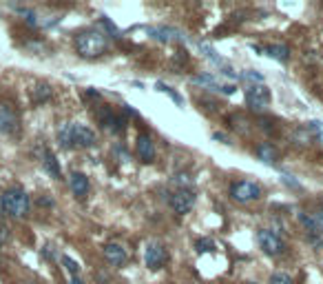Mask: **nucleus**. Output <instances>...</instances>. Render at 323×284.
Here are the masks:
<instances>
[{"label":"nucleus","instance_id":"1","mask_svg":"<svg viewBox=\"0 0 323 284\" xmlns=\"http://www.w3.org/2000/svg\"><path fill=\"white\" fill-rule=\"evenodd\" d=\"M76 49L82 58H100L109 49V40L100 29H84L76 36Z\"/></svg>","mask_w":323,"mask_h":284},{"label":"nucleus","instance_id":"2","mask_svg":"<svg viewBox=\"0 0 323 284\" xmlns=\"http://www.w3.org/2000/svg\"><path fill=\"white\" fill-rule=\"evenodd\" d=\"M0 207H3V213H7L11 217H27L29 207H31V200H29L27 191L20 189V186H11L0 196Z\"/></svg>","mask_w":323,"mask_h":284},{"label":"nucleus","instance_id":"3","mask_svg":"<svg viewBox=\"0 0 323 284\" xmlns=\"http://www.w3.org/2000/svg\"><path fill=\"white\" fill-rule=\"evenodd\" d=\"M257 242H259L261 251H264L266 256L277 258V256H283V253H285L283 238L277 231H272V229H259V231H257Z\"/></svg>","mask_w":323,"mask_h":284},{"label":"nucleus","instance_id":"4","mask_svg":"<svg viewBox=\"0 0 323 284\" xmlns=\"http://www.w3.org/2000/svg\"><path fill=\"white\" fill-rule=\"evenodd\" d=\"M230 198L235 202H253V200H259L261 198V186L253 180H239V182H233L230 184Z\"/></svg>","mask_w":323,"mask_h":284},{"label":"nucleus","instance_id":"5","mask_svg":"<svg viewBox=\"0 0 323 284\" xmlns=\"http://www.w3.org/2000/svg\"><path fill=\"white\" fill-rule=\"evenodd\" d=\"M270 100H272V93L266 84H250L246 89V105L253 109V111H266L270 107Z\"/></svg>","mask_w":323,"mask_h":284},{"label":"nucleus","instance_id":"6","mask_svg":"<svg viewBox=\"0 0 323 284\" xmlns=\"http://www.w3.org/2000/svg\"><path fill=\"white\" fill-rule=\"evenodd\" d=\"M95 118H97V122H100L102 129L111 131V134H122V131L126 129V120L122 116H118V113H113V109L109 105H102L100 109H97Z\"/></svg>","mask_w":323,"mask_h":284},{"label":"nucleus","instance_id":"7","mask_svg":"<svg viewBox=\"0 0 323 284\" xmlns=\"http://www.w3.org/2000/svg\"><path fill=\"white\" fill-rule=\"evenodd\" d=\"M144 262L151 271H160L168 262V251L160 242H149L144 251Z\"/></svg>","mask_w":323,"mask_h":284},{"label":"nucleus","instance_id":"8","mask_svg":"<svg viewBox=\"0 0 323 284\" xmlns=\"http://www.w3.org/2000/svg\"><path fill=\"white\" fill-rule=\"evenodd\" d=\"M195 202H197V196H195V191H191V189H180L177 193L170 196V209L177 215H186L188 211H193Z\"/></svg>","mask_w":323,"mask_h":284},{"label":"nucleus","instance_id":"9","mask_svg":"<svg viewBox=\"0 0 323 284\" xmlns=\"http://www.w3.org/2000/svg\"><path fill=\"white\" fill-rule=\"evenodd\" d=\"M71 134H73V147H80V149H89L97 142L95 131L89 129L87 124H78L71 122Z\"/></svg>","mask_w":323,"mask_h":284},{"label":"nucleus","instance_id":"10","mask_svg":"<svg viewBox=\"0 0 323 284\" xmlns=\"http://www.w3.org/2000/svg\"><path fill=\"white\" fill-rule=\"evenodd\" d=\"M16 129H18L16 109L7 105V102H0V134H14Z\"/></svg>","mask_w":323,"mask_h":284},{"label":"nucleus","instance_id":"11","mask_svg":"<svg viewBox=\"0 0 323 284\" xmlns=\"http://www.w3.org/2000/svg\"><path fill=\"white\" fill-rule=\"evenodd\" d=\"M135 151H137L139 162H144V165H149V162L155 160V144H153V140H151V136L139 134L137 142H135Z\"/></svg>","mask_w":323,"mask_h":284},{"label":"nucleus","instance_id":"12","mask_svg":"<svg viewBox=\"0 0 323 284\" xmlns=\"http://www.w3.org/2000/svg\"><path fill=\"white\" fill-rule=\"evenodd\" d=\"M102 253H104V260L111 267H122V264L126 262V251L115 242H109L104 249H102Z\"/></svg>","mask_w":323,"mask_h":284},{"label":"nucleus","instance_id":"13","mask_svg":"<svg viewBox=\"0 0 323 284\" xmlns=\"http://www.w3.org/2000/svg\"><path fill=\"white\" fill-rule=\"evenodd\" d=\"M69 186H71L76 198H84L89 193V178L84 176V173L76 171V173H71V178H69Z\"/></svg>","mask_w":323,"mask_h":284},{"label":"nucleus","instance_id":"14","mask_svg":"<svg viewBox=\"0 0 323 284\" xmlns=\"http://www.w3.org/2000/svg\"><path fill=\"white\" fill-rule=\"evenodd\" d=\"M42 167H45V171L49 173L51 178H56V180H60L62 178V171H60V162H58V158L51 153V151H45L42 153Z\"/></svg>","mask_w":323,"mask_h":284},{"label":"nucleus","instance_id":"15","mask_svg":"<svg viewBox=\"0 0 323 284\" xmlns=\"http://www.w3.org/2000/svg\"><path fill=\"white\" fill-rule=\"evenodd\" d=\"M255 153H257V158H259L261 162H266V165H275V162H277V149L272 147V142H261V144H257Z\"/></svg>","mask_w":323,"mask_h":284},{"label":"nucleus","instance_id":"16","mask_svg":"<svg viewBox=\"0 0 323 284\" xmlns=\"http://www.w3.org/2000/svg\"><path fill=\"white\" fill-rule=\"evenodd\" d=\"M266 56H270L272 60H277V62H288L290 60V49L285 45H268L264 49Z\"/></svg>","mask_w":323,"mask_h":284},{"label":"nucleus","instance_id":"17","mask_svg":"<svg viewBox=\"0 0 323 284\" xmlns=\"http://www.w3.org/2000/svg\"><path fill=\"white\" fill-rule=\"evenodd\" d=\"M58 142L62 149H73V134H71V122L60 124L58 129Z\"/></svg>","mask_w":323,"mask_h":284},{"label":"nucleus","instance_id":"18","mask_svg":"<svg viewBox=\"0 0 323 284\" xmlns=\"http://www.w3.org/2000/svg\"><path fill=\"white\" fill-rule=\"evenodd\" d=\"M51 84H47V82H38L35 87L31 89V98L33 102H47L49 98H51Z\"/></svg>","mask_w":323,"mask_h":284},{"label":"nucleus","instance_id":"19","mask_svg":"<svg viewBox=\"0 0 323 284\" xmlns=\"http://www.w3.org/2000/svg\"><path fill=\"white\" fill-rule=\"evenodd\" d=\"M297 217H299V222L308 229L310 233H319V225H316L314 215H308V213H303V211H299V213H297Z\"/></svg>","mask_w":323,"mask_h":284},{"label":"nucleus","instance_id":"20","mask_svg":"<svg viewBox=\"0 0 323 284\" xmlns=\"http://www.w3.org/2000/svg\"><path fill=\"white\" fill-rule=\"evenodd\" d=\"M195 249H197V253H215L217 246L210 238H199L197 242H195Z\"/></svg>","mask_w":323,"mask_h":284},{"label":"nucleus","instance_id":"21","mask_svg":"<svg viewBox=\"0 0 323 284\" xmlns=\"http://www.w3.org/2000/svg\"><path fill=\"white\" fill-rule=\"evenodd\" d=\"M62 264H64L66 271H69V273H71L73 277L80 273V267H78V262H76V260H71L69 256H62Z\"/></svg>","mask_w":323,"mask_h":284},{"label":"nucleus","instance_id":"22","mask_svg":"<svg viewBox=\"0 0 323 284\" xmlns=\"http://www.w3.org/2000/svg\"><path fill=\"white\" fill-rule=\"evenodd\" d=\"M157 91H162V93H168L170 98H173L175 102H177V105H182V96H180V93H175L173 89H170V87H166V84H164V82H157Z\"/></svg>","mask_w":323,"mask_h":284},{"label":"nucleus","instance_id":"23","mask_svg":"<svg viewBox=\"0 0 323 284\" xmlns=\"http://www.w3.org/2000/svg\"><path fill=\"white\" fill-rule=\"evenodd\" d=\"M270 284H295V282H292V277L288 273H275L270 275Z\"/></svg>","mask_w":323,"mask_h":284},{"label":"nucleus","instance_id":"24","mask_svg":"<svg viewBox=\"0 0 323 284\" xmlns=\"http://www.w3.org/2000/svg\"><path fill=\"white\" fill-rule=\"evenodd\" d=\"M239 78L241 80H253L255 84H264V76L257 74V71H246V74H241Z\"/></svg>","mask_w":323,"mask_h":284},{"label":"nucleus","instance_id":"25","mask_svg":"<svg viewBox=\"0 0 323 284\" xmlns=\"http://www.w3.org/2000/svg\"><path fill=\"white\" fill-rule=\"evenodd\" d=\"M100 22H102V25H104V27H106V31H109V34H113V36H115V38H120V29H118V27H115V25H113V22H111V20H109V18H104V16H102V18H100Z\"/></svg>","mask_w":323,"mask_h":284},{"label":"nucleus","instance_id":"26","mask_svg":"<svg viewBox=\"0 0 323 284\" xmlns=\"http://www.w3.org/2000/svg\"><path fill=\"white\" fill-rule=\"evenodd\" d=\"M283 182L288 186H292V189H301V184L297 182V180H292V176H283Z\"/></svg>","mask_w":323,"mask_h":284},{"label":"nucleus","instance_id":"27","mask_svg":"<svg viewBox=\"0 0 323 284\" xmlns=\"http://www.w3.org/2000/svg\"><path fill=\"white\" fill-rule=\"evenodd\" d=\"M7 240H9V229L0 227V244H3V242H7Z\"/></svg>","mask_w":323,"mask_h":284},{"label":"nucleus","instance_id":"28","mask_svg":"<svg viewBox=\"0 0 323 284\" xmlns=\"http://www.w3.org/2000/svg\"><path fill=\"white\" fill-rule=\"evenodd\" d=\"M314 220H316V225H319V233H323V213H316Z\"/></svg>","mask_w":323,"mask_h":284},{"label":"nucleus","instance_id":"29","mask_svg":"<svg viewBox=\"0 0 323 284\" xmlns=\"http://www.w3.org/2000/svg\"><path fill=\"white\" fill-rule=\"evenodd\" d=\"M212 138H215V140H222V142H226V136H224V134H212Z\"/></svg>","mask_w":323,"mask_h":284},{"label":"nucleus","instance_id":"30","mask_svg":"<svg viewBox=\"0 0 323 284\" xmlns=\"http://www.w3.org/2000/svg\"><path fill=\"white\" fill-rule=\"evenodd\" d=\"M40 204H47V207H51L53 200H49V198H40Z\"/></svg>","mask_w":323,"mask_h":284},{"label":"nucleus","instance_id":"31","mask_svg":"<svg viewBox=\"0 0 323 284\" xmlns=\"http://www.w3.org/2000/svg\"><path fill=\"white\" fill-rule=\"evenodd\" d=\"M69 284H84V282H82V280H80V277H78V275H76V277H71V282H69Z\"/></svg>","mask_w":323,"mask_h":284},{"label":"nucleus","instance_id":"32","mask_svg":"<svg viewBox=\"0 0 323 284\" xmlns=\"http://www.w3.org/2000/svg\"><path fill=\"white\" fill-rule=\"evenodd\" d=\"M246 284H257V282H246Z\"/></svg>","mask_w":323,"mask_h":284}]
</instances>
